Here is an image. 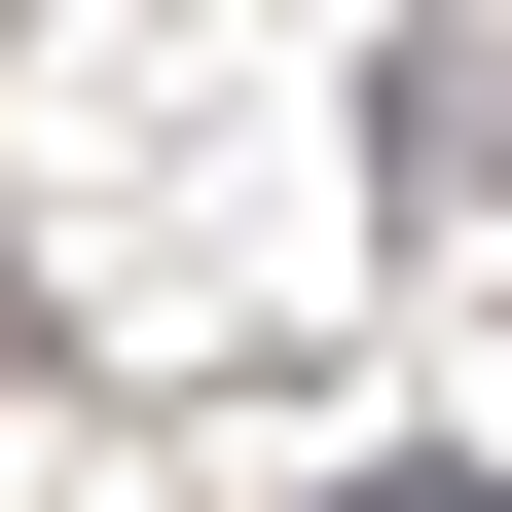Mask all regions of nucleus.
<instances>
[{"instance_id":"1","label":"nucleus","mask_w":512,"mask_h":512,"mask_svg":"<svg viewBox=\"0 0 512 512\" xmlns=\"http://www.w3.org/2000/svg\"><path fill=\"white\" fill-rule=\"evenodd\" d=\"M330 512H512V476H439V439H403V476H330Z\"/></svg>"},{"instance_id":"2","label":"nucleus","mask_w":512,"mask_h":512,"mask_svg":"<svg viewBox=\"0 0 512 512\" xmlns=\"http://www.w3.org/2000/svg\"><path fill=\"white\" fill-rule=\"evenodd\" d=\"M0 330H37V256H0Z\"/></svg>"}]
</instances>
